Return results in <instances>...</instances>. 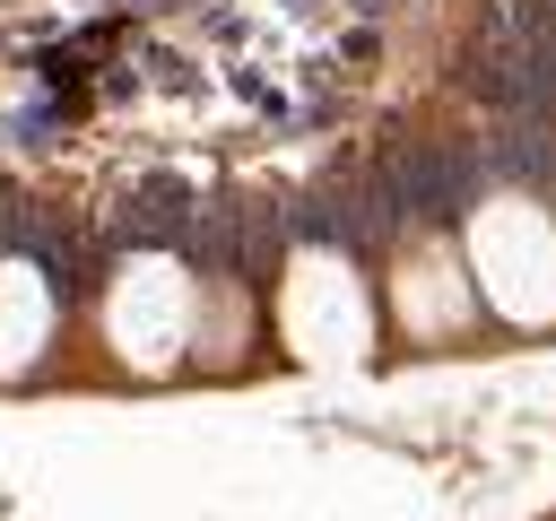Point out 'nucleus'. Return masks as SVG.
<instances>
[{
	"label": "nucleus",
	"instance_id": "f257e3e1",
	"mask_svg": "<svg viewBox=\"0 0 556 521\" xmlns=\"http://www.w3.org/2000/svg\"><path fill=\"white\" fill-rule=\"evenodd\" d=\"M374 182H382L391 217H434V226H452V217L478 200L486 165H478L469 148H443V139H400V148L374 165Z\"/></svg>",
	"mask_w": 556,
	"mask_h": 521
},
{
	"label": "nucleus",
	"instance_id": "f03ea898",
	"mask_svg": "<svg viewBox=\"0 0 556 521\" xmlns=\"http://www.w3.org/2000/svg\"><path fill=\"white\" fill-rule=\"evenodd\" d=\"M478 165L504 174V182H539V174L556 165V130H547V122H504V130L478 148Z\"/></svg>",
	"mask_w": 556,
	"mask_h": 521
}]
</instances>
